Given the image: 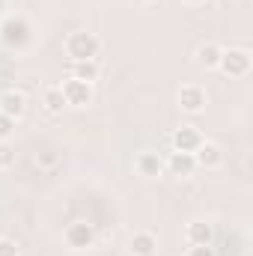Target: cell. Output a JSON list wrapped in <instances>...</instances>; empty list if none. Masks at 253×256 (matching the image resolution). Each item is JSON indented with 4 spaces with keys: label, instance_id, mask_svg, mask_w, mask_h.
<instances>
[{
    "label": "cell",
    "instance_id": "1",
    "mask_svg": "<svg viewBox=\"0 0 253 256\" xmlns=\"http://www.w3.org/2000/svg\"><path fill=\"white\" fill-rule=\"evenodd\" d=\"M98 48H102V42H98L92 33H86V30H78V33H72V36L66 39V54H68L72 63L96 60V57H98Z\"/></svg>",
    "mask_w": 253,
    "mask_h": 256
},
{
    "label": "cell",
    "instance_id": "2",
    "mask_svg": "<svg viewBox=\"0 0 253 256\" xmlns=\"http://www.w3.org/2000/svg\"><path fill=\"white\" fill-rule=\"evenodd\" d=\"M218 68L226 78H244L250 72V51H244V48H226V51H220Z\"/></svg>",
    "mask_w": 253,
    "mask_h": 256
},
{
    "label": "cell",
    "instance_id": "3",
    "mask_svg": "<svg viewBox=\"0 0 253 256\" xmlns=\"http://www.w3.org/2000/svg\"><path fill=\"white\" fill-rule=\"evenodd\" d=\"M60 90H63V98L68 108H86V104H92V84H86V80L68 78Z\"/></svg>",
    "mask_w": 253,
    "mask_h": 256
},
{
    "label": "cell",
    "instance_id": "4",
    "mask_svg": "<svg viewBox=\"0 0 253 256\" xmlns=\"http://www.w3.org/2000/svg\"><path fill=\"white\" fill-rule=\"evenodd\" d=\"M63 238L72 250H86V248H92V242H96V230H92L86 220H74V224L66 226Z\"/></svg>",
    "mask_w": 253,
    "mask_h": 256
},
{
    "label": "cell",
    "instance_id": "5",
    "mask_svg": "<svg viewBox=\"0 0 253 256\" xmlns=\"http://www.w3.org/2000/svg\"><path fill=\"white\" fill-rule=\"evenodd\" d=\"M0 39L12 48H24L30 42V27L24 18H6L3 27H0Z\"/></svg>",
    "mask_w": 253,
    "mask_h": 256
},
{
    "label": "cell",
    "instance_id": "6",
    "mask_svg": "<svg viewBox=\"0 0 253 256\" xmlns=\"http://www.w3.org/2000/svg\"><path fill=\"white\" fill-rule=\"evenodd\" d=\"M194 161H196V167H202V170H218V167L224 164V152H220L218 143L202 140V143L196 146V152H194Z\"/></svg>",
    "mask_w": 253,
    "mask_h": 256
},
{
    "label": "cell",
    "instance_id": "7",
    "mask_svg": "<svg viewBox=\"0 0 253 256\" xmlns=\"http://www.w3.org/2000/svg\"><path fill=\"white\" fill-rule=\"evenodd\" d=\"M179 108L185 114H200L206 108V90L200 84H185L179 90Z\"/></svg>",
    "mask_w": 253,
    "mask_h": 256
},
{
    "label": "cell",
    "instance_id": "8",
    "mask_svg": "<svg viewBox=\"0 0 253 256\" xmlns=\"http://www.w3.org/2000/svg\"><path fill=\"white\" fill-rule=\"evenodd\" d=\"M24 110H27V96L21 90H6L0 96V114L18 120V116H24Z\"/></svg>",
    "mask_w": 253,
    "mask_h": 256
},
{
    "label": "cell",
    "instance_id": "9",
    "mask_svg": "<svg viewBox=\"0 0 253 256\" xmlns=\"http://www.w3.org/2000/svg\"><path fill=\"white\" fill-rule=\"evenodd\" d=\"M200 143H202V134L194 126H182V128L173 131V149H176V152H190V155H194Z\"/></svg>",
    "mask_w": 253,
    "mask_h": 256
},
{
    "label": "cell",
    "instance_id": "10",
    "mask_svg": "<svg viewBox=\"0 0 253 256\" xmlns=\"http://www.w3.org/2000/svg\"><path fill=\"white\" fill-rule=\"evenodd\" d=\"M158 250V238H155V232H134L131 236V242H128V254L131 256H155Z\"/></svg>",
    "mask_w": 253,
    "mask_h": 256
},
{
    "label": "cell",
    "instance_id": "11",
    "mask_svg": "<svg viewBox=\"0 0 253 256\" xmlns=\"http://www.w3.org/2000/svg\"><path fill=\"white\" fill-rule=\"evenodd\" d=\"M212 238H214V230L206 220H190L188 226H185V242H188L190 248L194 244H212Z\"/></svg>",
    "mask_w": 253,
    "mask_h": 256
},
{
    "label": "cell",
    "instance_id": "12",
    "mask_svg": "<svg viewBox=\"0 0 253 256\" xmlns=\"http://www.w3.org/2000/svg\"><path fill=\"white\" fill-rule=\"evenodd\" d=\"M173 176H190L194 170H196V161H194V155L190 152H173L170 158H167V164H164Z\"/></svg>",
    "mask_w": 253,
    "mask_h": 256
},
{
    "label": "cell",
    "instance_id": "13",
    "mask_svg": "<svg viewBox=\"0 0 253 256\" xmlns=\"http://www.w3.org/2000/svg\"><path fill=\"white\" fill-rule=\"evenodd\" d=\"M137 170H140V176L155 179V176L164 173V161H161L158 152H140V155H137Z\"/></svg>",
    "mask_w": 253,
    "mask_h": 256
},
{
    "label": "cell",
    "instance_id": "14",
    "mask_svg": "<svg viewBox=\"0 0 253 256\" xmlns=\"http://www.w3.org/2000/svg\"><path fill=\"white\" fill-rule=\"evenodd\" d=\"M220 45L218 42H202L200 48H196V66H202V68H218V60H220Z\"/></svg>",
    "mask_w": 253,
    "mask_h": 256
},
{
    "label": "cell",
    "instance_id": "15",
    "mask_svg": "<svg viewBox=\"0 0 253 256\" xmlns=\"http://www.w3.org/2000/svg\"><path fill=\"white\" fill-rule=\"evenodd\" d=\"M42 104H45V110H48V114H63V108H68L60 86H48V90L42 92Z\"/></svg>",
    "mask_w": 253,
    "mask_h": 256
},
{
    "label": "cell",
    "instance_id": "16",
    "mask_svg": "<svg viewBox=\"0 0 253 256\" xmlns=\"http://www.w3.org/2000/svg\"><path fill=\"white\" fill-rule=\"evenodd\" d=\"M72 78L92 84V80L98 78V66H96V60H80V63H72Z\"/></svg>",
    "mask_w": 253,
    "mask_h": 256
},
{
    "label": "cell",
    "instance_id": "17",
    "mask_svg": "<svg viewBox=\"0 0 253 256\" xmlns=\"http://www.w3.org/2000/svg\"><path fill=\"white\" fill-rule=\"evenodd\" d=\"M15 164V149L9 146V140H0V170H9Z\"/></svg>",
    "mask_w": 253,
    "mask_h": 256
},
{
    "label": "cell",
    "instance_id": "18",
    "mask_svg": "<svg viewBox=\"0 0 253 256\" xmlns=\"http://www.w3.org/2000/svg\"><path fill=\"white\" fill-rule=\"evenodd\" d=\"M12 131H15V120L6 116V114H0V140H9Z\"/></svg>",
    "mask_w": 253,
    "mask_h": 256
},
{
    "label": "cell",
    "instance_id": "19",
    "mask_svg": "<svg viewBox=\"0 0 253 256\" xmlns=\"http://www.w3.org/2000/svg\"><path fill=\"white\" fill-rule=\"evenodd\" d=\"M0 256H21V250L12 238H0Z\"/></svg>",
    "mask_w": 253,
    "mask_h": 256
},
{
    "label": "cell",
    "instance_id": "20",
    "mask_svg": "<svg viewBox=\"0 0 253 256\" xmlns=\"http://www.w3.org/2000/svg\"><path fill=\"white\" fill-rule=\"evenodd\" d=\"M188 256H214V248L212 244H194L188 250Z\"/></svg>",
    "mask_w": 253,
    "mask_h": 256
},
{
    "label": "cell",
    "instance_id": "21",
    "mask_svg": "<svg viewBox=\"0 0 253 256\" xmlns=\"http://www.w3.org/2000/svg\"><path fill=\"white\" fill-rule=\"evenodd\" d=\"M182 3H185V6H202L206 0H182Z\"/></svg>",
    "mask_w": 253,
    "mask_h": 256
}]
</instances>
